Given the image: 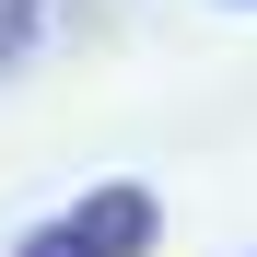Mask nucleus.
Wrapping results in <instances>:
<instances>
[{
    "instance_id": "nucleus-1",
    "label": "nucleus",
    "mask_w": 257,
    "mask_h": 257,
    "mask_svg": "<svg viewBox=\"0 0 257 257\" xmlns=\"http://www.w3.org/2000/svg\"><path fill=\"white\" fill-rule=\"evenodd\" d=\"M152 234H164L152 187H94V199H70V222L24 234L12 257H152Z\"/></svg>"
}]
</instances>
